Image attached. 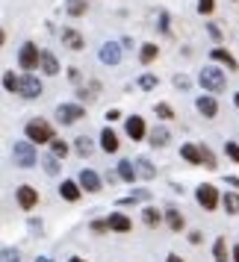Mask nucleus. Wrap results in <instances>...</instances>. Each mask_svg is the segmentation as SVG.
<instances>
[{
  "mask_svg": "<svg viewBox=\"0 0 239 262\" xmlns=\"http://www.w3.org/2000/svg\"><path fill=\"white\" fill-rule=\"evenodd\" d=\"M24 133H27V139L33 144H50L53 142V127H50L48 121H42V118H33V121H27V127H24Z\"/></svg>",
  "mask_w": 239,
  "mask_h": 262,
  "instance_id": "1",
  "label": "nucleus"
},
{
  "mask_svg": "<svg viewBox=\"0 0 239 262\" xmlns=\"http://www.w3.org/2000/svg\"><path fill=\"white\" fill-rule=\"evenodd\" d=\"M198 83L210 92V95H218V92H225V71H218V68H204L201 74H198Z\"/></svg>",
  "mask_w": 239,
  "mask_h": 262,
  "instance_id": "2",
  "label": "nucleus"
},
{
  "mask_svg": "<svg viewBox=\"0 0 239 262\" xmlns=\"http://www.w3.org/2000/svg\"><path fill=\"white\" fill-rule=\"evenodd\" d=\"M12 159L18 168H33L36 165V144L30 142H15L12 144Z\"/></svg>",
  "mask_w": 239,
  "mask_h": 262,
  "instance_id": "3",
  "label": "nucleus"
},
{
  "mask_svg": "<svg viewBox=\"0 0 239 262\" xmlns=\"http://www.w3.org/2000/svg\"><path fill=\"white\" fill-rule=\"evenodd\" d=\"M38 62H42L38 48L33 45V41H27L24 48H21V53H18V65H21L24 71H33V68H38Z\"/></svg>",
  "mask_w": 239,
  "mask_h": 262,
  "instance_id": "4",
  "label": "nucleus"
},
{
  "mask_svg": "<svg viewBox=\"0 0 239 262\" xmlns=\"http://www.w3.org/2000/svg\"><path fill=\"white\" fill-rule=\"evenodd\" d=\"M86 112H83V106L80 103H62L59 109H56V121L59 124H74V121H80Z\"/></svg>",
  "mask_w": 239,
  "mask_h": 262,
  "instance_id": "5",
  "label": "nucleus"
},
{
  "mask_svg": "<svg viewBox=\"0 0 239 262\" xmlns=\"http://www.w3.org/2000/svg\"><path fill=\"white\" fill-rule=\"evenodd\" d=\"M195 198H198V203H201L204 209H215V206H218V191H215V186H210V183L198 186Z\"/></svg>",
  "mask_w": 239,
  "mask_h": 262,
  "instance_id": "6",
  "label": "nucleus"
},
{
  "mask_svg": "<svg viewBox=\"0 0 239 262\" xmlns=\"http://www.w3.org/2000/svg\"><path fill=\"white\" fill-rule=\"evenodd\" d=\"M18 95L21 97H38L42 95V83H38V77L24 74V77H21V85H18Z\"/></svg>",
  "mask_w": 239,
  "mask_h": 262,
  "instance_id": "7",
  "label": "nucleus"
},
{
  "mask_svg": "<svg viewBox=\"0 0 239 262\" xmlns=\"http://www.w3.org/2000/svg\"><path fill=\"white\" fill-rule=\"evenodd\" d=\"M15 198H18V206H21V209H33L38 203V191L33 189V186H21V189L15 191Z\"/></svg>",
  "mask_w": 239,
  "mask_h": 262,
  "instance_id": "8",
  "label": "nucleus"
},
{
  "mask_svg": "<svg viewBox=\"0 0 239 262\" xmlns=\"http://www.w3.org/2000/svg\"><path fill=\"white\" fill-rule=\"evenodd\" d=\"M77 183H80L86 191H101V177H97L95 171H89V168H83V171H80Z\"/></svg>",
  "mask_w": 239,
  "mask_h": 262,
  "instance_id": "9",
  "label": "nucleus"
},
{
  "mask_svg": "<svg viewBox=\"0 0 239 262\" xmlns=\"http://www.w3.org/2000/svg\"><path fill=\"white\" fill-rule=\"evenodd\" d=\"M101 62H104V65H118L121 62V48L112 45V41H107V45L101 48Z\"/></svg>",
  "mask_w": 239,
  "mask_h": 262,
  "instance_id": "10",
  "label": "nucleus"
},
{
  "mask_svg": "<svg viewBox=\"0 0 239 262\" xmlns=\"http://www.w3.org/2000/svg\"><path fill=\"white\" fill-rule=\"evenodd\" d=\"M107 221H109V230H115V233H130V227H133L130 218H127L124 212H112Z\"/></svg>",
  "mask_w": 239,
  "mask_h": 262,
  "instance_id": "11",
  "label": "nucleus"
},
{
  "mask_svg": "<svg viewBox=\"0 0 239 262\" xmlns=\"http://www.w3.org/2000/svg\"><path fill=\"white\" fill-rule=\"evenodd\" d=\"M195 106H198V112H201L204 118H215V112H218V103H215L210 95H204L195 100Z\"/></svg>",
  "mask_w": 239,
  "mask_h": 262,
  "instance_id": "12",
  "label": "nucleus"
},
{
  "mask_svg": "<svg viewBox=\"0 0 239 262\" xmlns=\"http://www.w3.org/2000/svg\"><path fill=\"white\" fill-rule=\"evenodd\" d=\"M62 41H65V48H71V50H83V36L77 33V30H71V27H65L62 30Z\"/></svg>",
  "mask_w": 239,
  "mask_h": 262,
  "instance_id": "13",
  "label": "nucleus"
},
{
  "mask_svg": "<svg viewBox=\"0 0 239 262\" xmlns=\"http://www.w3.org/2000/svg\"><path fill=\"white\" fill-rule=\"evenodd\" d=\"M38 65H42V71L48 74V77H56L59 74V62H56V56L50 50H42V62Z\"/></svg>",
  "mask_w": 239,
  "mask_h": 262,
  "instance_id": "14",
  "label": "nucleus"
},
{
  "mask_svg": "<svg viewBox=\"0 0 239 262\" xmlns=\"http://www.w3.org/2000/svg\"><path fill=\"white\" fill-rule=\"evenodd\" d=\"M124 127H127V136H130L133 142H139V139L145 136V121L139 118V115H133V118H127V124H124Z\"/></svg>",
  "mask_w": 239,
  "mask_h": 262,
  "instance_id": "15",
  "label": "nucleus"
},
{
  "mask_svg": "<svg viewBox=\"0 0 239 262\" xmlns=\"http://www.w3.org/2000/svg\"><path fill=\"white\" fill-rule=\"evenodd\" d=\"M80 189H83V186H80V183H74V180H65V183H62L59 186V194L62 198H65V201H80Z\"/></svg>",
  "mask_w": 239,
  "mask_h": 262,
  "instance_id": "16",
  "label": "nucleus"
},
{
  "mask_svg": "<svg viewBox=\"0 0 239 262\" xmlns=\"http://www.w3.org/2000/svg\"><path fill=\"white\" fill-rule=\"evenodd\" d=\"M101 147H104L107 154H115V150H118V139H115V133L109 130V127L101 133Z\"/></svg>",
  "mask_w": 239,
  "mask_h": 262,
  "instance_id": "17",
  "label": "nucleus"
},
{
  "mask_svg": "<svg viewBox=\"0 0 239 262\" xmlns=\"http://www.w3.org/2000/svg\"><path fill=\"white\" fill-rule=\"evenodd\" d=\"M180 156L186 162H192V165H201V147H195V144H183L180 147Z\"/></svg>",
  "mask_w": 239,
  "mask_h": 262,
  "instance_id": "18",
  "label": "nucleus"
},
{
  "mask_svg": "<svg viewBox=\"0 0 239 262\" xmlns=\"http://www.w3.org/2000/svg\"><path fill=\"white\" fill-rule=\"evenodd\" d=\"M210 56H213L215 62H225L227 68H230V71H239V62L233 59V56H230V53H227V50H222V48H215L213 53H210Z\"/></svg>",
  "mask_w": 239,
  "mask_h": 262,
  "instance_id": "19",
  "label": "nucleus"
},
{
  "mask_svg": "<svg viewBox=\"0 0 239 262\" xmlns=\"http://www.w3.org/2000/svg\"><path fill=\"white\" fill-rule=\"evenodd\" d=\"M136 174H139V171L133 168V162H127V159H124V162H118V177L124 180V183H133V177H136Z\"/></svg>",
  "mask_w": 239,
  "mask_h": 262,
  "instance_id": "20",
  "label": "nucleus"
},
{
  "mask_svg": "<svg viewBox=\"0 0 239 262\" xmlns=\"http://www.w3.org/2000/svg\"><path fill=\"white\" fill-rule=\"evenodd\" d=\"M166 221H168V227L177 233V230H183V215L177 212V209H166Z\"/></svg>",
  "mask_w": 239,
  "mask_h": 262,
  "instance_id": "21",
  "label": "nucleus"
},
{
  "mask_svg": "<svg viewBox=\"0 0 239 262\" xmlns=\"http://www.w3.org/2000/svg\"><path fill=\"white\" fill-rule=\"evenodd\" d=\"M222 206L227 209V215H236L239 212V194H233V191L225 194V198H222Z\"/></svg>",
  "mask_w": 239,
  "mask_h": 262,
  "instance_id": "22",
  "label": "nucleus"
},
{
  "mask_svg": "<svg viewBox=\"0 0 239 262\" xmlns=\"http://www.w3.org/2000/svg\"><path fill=\"white\" fill-rule=\"evenodd\" d=\"M151 144H154V147H166L168 144V130L166 127H156V130L151 133Z\"/></svg>",
  "mask_w": 239,
  "mask_h": 262,
  "instance_id": "23",
  "label": "nucleus"
},
{
  "mask_svg": "<svg viewBox=\"0 0 239 262\" xmlns=\"http://www.w3.org/2000/svg\"><path fill=\"white\" fill-rule=\"evenodd\" d=\"M74 150H77L80 156H89L92 150H95V147H92V142H89L86 136H80V139H74Z\"/></svg>",
  "mask_w": 239,
  "mask_h": 262,
  "instance_id": "24",
  "label": "nucleus"
},
{
  "mask_svg": "<svg viewBox=\"0 0 239 262\" xmlns=\"http://www.w3.org/2000/svg\"><path fill=\"white\" fill-rule=\"evenodd\" d=\"M65 9H68V15L80 18V15H86V0H68V3H65Z\"/></svg>",
  "mask_w": 239,
  "mask_h": 262,
  "instance_id": "25",
  "label": "nucleus"
},
{
  "mask_svg": "<svg viewBox=\"0 0 239 262\" xmlns=\"http://www.w3.org/2000/svg\"><path fill=\"white\" fill-rule=\"evenodd\" d=\"M56 159H59V156H53V154H48L45 159H42V165H45V171H48L50 177H53V174H59V162H56Z\"/></svg>",
  "mask_w": 239,
  "mask_h": 262,
  "instance_id": "26",
  "label": "nucleus"
},
{
  "mask_svg": "<svg viewBox=\"0 0 239 262\" xmlns=\"http://www.w3.org/2000/svg\"><path fill=\"white\" fill-rule=\"evenodd\" d=\"M139 59H142V65H151V62L156 59V45H142V53H139Z\"/></svg>",
  "mask_w": 239,
  "mask_h": 262,
  "instance_id": "27",
  "label": "nucleus"
},
{
  "mask_svg": "<svg viewBox=\"0 0 239 262\" xmlns=\"http://www.w3.org/2000/svg\"><path fill=\"white\" fill-rule=\"evenodd\" d=\"M136 165H139V168H136V171H139V177H145V180H154V174H156V171H154V165H151L148 159H139Z\"/></svg>",
  "mask_w": 239,
  "mask_h": 262,
  "instance_id": "28",
  "label": "nucleus"
},
{
  "mask_svg": "<svg viewBox=\"0 0 239 262\" xmlns=\"http://www.w3.org/2000/svg\"><path fill=\"white\" fill-rule=\"evenodd\" d=\"M18 85H21V80H18L12 71L3 74V89H6V92H18Z\"/></svg>",
  "mask_w": 239,
  "mask_h": 262,
  "instance_id": "29",
  "label": "nucleus"
},
{
  "mask_svg": "<svg viewBox=\"0 0 239 262\" xmlns=\"http://www.w3.org/2000/svg\"><path fill=\"white\" fill-rule=\"evenodd\" d=\"M142 221H145L148 227H156V224H160V212H156L154 206H148V209L142 212Z\"/></svg>",
  "mask_w": 239,
  "mask_h": 262,
  "instance_id": "30",
  "label": "nucleus"
},
{
  "mask_svg": "<svg viewBox=\"0 0 239 262\" xmlns=\"http://www.w3.org/2000/svg\"><path fill=\"white\" fill-rule=\"evenodd\" d=\"M201 165L210 168V171H213V168H218V165H215V156H213V150H210V147H201Z\"/></svg>",
  "mask_w": 239,
  "mask_h": 262,
  "instance_id": "31",
  "label": "nucleus"
},
{
  "mask_svg": "<svg viewBox=\"0 0 239 262\" xmlns=\"http://www.w3.org/2000/svg\"><path fill=\"white\" fill-rule=\"evenodd\" d=\"M213 253H215V262H227V245H225V238H218V242H215Z\"/></svg>",
  "mask_w": 239,
  "mask_h": 262,
  "instance_id": "32",
  "label": "nucleus"
},
{
  "mask_svg": "<svg viewBox=\"0 0 239 262\" xmlns=\"http://www.w3.org/2000/svg\"><path fill=\"white\" fill-rule=\"evenodd\" d=\"M50 154L53 156H65L68 154V144L62 142V139H53V142H50Z\"/></svg>",
  "mask_w": 239,
  "mask_h": 262,
  "instance_id": "33",
  "label": "nucleus"
},
{
  "mask_svg": "<svg viewBox=\"0 0 239 262\" xmlns=\"http://www.w3.org/2000/svg\"><path fill=\"white\" fill-rule=\"evenodd\" d=\"M139 89H145V92L156 89V77H154V74H145L142 80H139Z\"/></svg>",
  "mask_w": 239,
  "mask_h": 262,
  "instance_id": "34",
  "label": "nucleus"
},
{
  "mask_svg": "<svg viewBox=\"0 0 239 262\" xmlns=\"http://www.w3.org/2000/svg\"><path fill=\"white\" fill-rule=\"evenodd\" d=\"M156 115H160V118H174V112H171L168 103H156Z\"/></svg>",
  "mask_w": 239,
  "mask_h": 262,
  "instance_id": "35",
  "label": "nucleus"
},
{
  "mask_svg": "<svg viewBox=\"0 0 239 262\" xmlns=\"http://www.w3.org/2000/svg\"><path fill=\"white\" fill-rule=\"evenodd\" d=\"M225 150H227V156H230V159H233V162H239V144L227 142V144H225Z\"/></svg>",
  "mask_w": 239,
  "mask_h": 262,
  "instance_id": "36",
  "label": "nucleus"
},
{
  "mask_svg": "<svg viewBox=\"0 0 239 262\" xmlns=\"http://www.w3.org/2000/svg\"><path fill=\"white\" fill-rule=\"evenodd\" d=\"M213 6H215L213 0H198V12H201V15H210V12H213Z\"/></svg>",
  "mask_w": 239,
  "mask_h": 262,
  "instance_id": "37",
  "label": "nucleus"
},
{
  "mask_svg": "<svg viewBox=\"0 0 239 262\" xmlns=\"http://www.w3.org/2000/svg\"><path fill=\"white\" fill-rule=\"evenodd\" d=\"M3 262H21V256H18V250L6 248V250H3Z\"/></svg>",
  "mask_w": 239,
  "mask_h": 262,
  "instance_id": "38",
  "label": "nucleus"
},
{
  "mask_svg": "<svg viewBox=\"0 0 239 262\" xmlns=\"http://www.w3.org/2000/svg\"><path fill=\"white\" fill-rule=\"evenodd\" d=\"M174 85H177V89H183V92H186V89H189V77H183V74H177V77H174Z\"/></svg>",
  "mask_w": 239,
  "mask_h": 262,
  "instance_id": "39",
  "label": "nucleus"
},
{
  "mask_svg": "<svg viewBox=\"0 0 239 262\" xmlns=\"http://www.w3.org/2000/svg\"><path fill=\"white\" fill-rule=\"evenodd\" d=\"M92 230H95V233H107L109 221H92Z\"/></svg>",
  "mask_w": 239,
  "mask_h": 262,
  "instance_id": "40",
  "label": "nucleus"
},
{
  "mask_svg": "<svg viewBox=\"0 0 239 262\" xmlns=\"http://www.w3.org/2000/svg\"><path fill=\"white\" fill-rule=\"evenodd\" d=\"M207 30H210V36H213L215 41H222V30H218V27H215V24H210V27H207Z\"/></svg>",
  "mask_w": 239,
  "mask_h": 262,
  "instance_id": "41",
  "label": "nucleus"
},
{
  "mask_svg": "<svg viewBox=\"0 0 239 262\" xmlns=\"http://www.w3.org/2000/svg\"><path fill=\"white\" fill-rule=\"evenodd\" d=\"M160 30H163V33H168V15L166 12L160 15Z\"/></svg>",
  "mask_w": 239,
  "mask_h": 262,
  "instance_id": "42",
  "label": "nucleus"
},
{
  "mask_svg": "<svg viewBox=\"0 0 239 262\" xmlns=\"http://www.w3.org/2000/svg\"><path fill=\"white\" fill-rule=\"evenodd\" d=\"M107 118H109V121H118V118H121V112H118V109H109Z\"/></svg>",
  "mask_w": 239,
  "mask_h": 262,
  "instance_id": "43",
  "label": "nucleus"
},
{
  "mask_svg": "<svg viewBox=\"0 0 239 262\" xmlns=\"http://www.w3.org/2000/svg\"><path fill=\"white\" fill-rule=\"evenodd\" d=\"M189 242H192V245H198V242H201V233H198V230H195V233H189Z\"/></svg>",
  "mask_w": 239,
  "mask_h": 262,
  "instance_id": "44",
  "label": "nucleus"
},
{
  "mask_svg": "<svg viewBox=\"0 0 239 262\" xmlns=\"http://www.w3.org/2000/svg\"><path fill=\"white\" fill-rule=\"evenodd\" d=\"M166 262H183V259H180L177 253H168V256H166Z\"/></svg>",
  "mask_w": 239,
  "mask_h": 262,
  "instance_id": "45",
  "label": "nucleus"
},
{
  "mask_svg": "<svg viewBox=\"0 0 239 262\" xmlns=\"http://www.w3.org/2000/svg\"><path fill=\"white\" fill-rule=\"evenodd\" d=\"M233 259L239 262V245H236V248H233Z\"/></svg>",
  "mask_w": 239,
  "mask_h": 262,
  "instance_id": "46",
  "label": "nucleus"
},
{
  "mask_svg": "<svg viewBox=\"0 0 239 262\" xmlns=\"http://www.w3.org/2000/svg\"><path fill=\"white\" fill-rule=\"evenodd\" d=\"M36 262H53V259H48V256H38V259Z\"/></svg>",
  "mask_w": 239,
  "mask_h": 262,
  "instance_id": "47",
  "label": "nucleus"
},
{
  "mask_svg": "<svg viewBox=\"0 0 239 262\" xmlns=\"http://www.w3.org/2000/svg\"><path fill=\"white\" fill-rule=\"evenodd\" d=\"M68 262H83V259H77V256H74V259H68Z\"/></svg>",
  "mask_w": 239,
  "mask_h": 262,
  "instance_id": "48",
  "label": "nucleus"
},
{
  "mask_svg": "<svg viewBox=\"0 0 239 262\" xmlns=\"http://www.w3.org/2000/svg\"><path fill=\"white\" fill-rule=\"evenodd\" d=\"M236 106H239V92H236Z\"/></svg>",
  "mask_w": 239,
  "mask_h": 262,
  "instance_id": "49",
  "label": "nucleus"
}]
</instances>
